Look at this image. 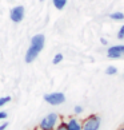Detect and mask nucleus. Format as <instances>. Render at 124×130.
<instances>
[{
    "instance_id": "nucleus-1",
    "label": "nucleus",
    "mask_w": 124,
    "mask_h": 130,
    "mask_svg": "<svg viewBox=\"0 0 124 130\" xmlns=\"http://www.w3.org/2000/svg\"><path fill=\"white\" fill-rule=\"evenodd\" d=\"M44 42H45V38L43 34H37V35H35L31 39V44L26 52V62L27 63H32L39 56L43 47H44Z\"/></svg>"
},
{
    "instance_id": "nucleus-2",
    "label": "nucleus",
    "mask_w": 124,
    "mask_h": 130,
    "mask_svg": "<svg viewBox=\"0 0 124 130\" xmlns=\"http://www.w3.org/2000/svg\"><path fill=\"white\" fill-rule=\"evenodd\" d=\"M59 122V115L56 113H49L47 117H44L40 121L39 129L40 130H55Z\"/></svg>"
},
{
    "instance_id": "nucleus-3",
    "label": "nucleus",
    "mask_w": 124,
    "mask_h": 130,
    "mask_svg": "<svg viewBox=\"0 0 124 130\" xmlns=\"http://www.w3.org/2000/svg\"><path fill=\"white\" fill-rule=\"evenodd\" d=\"M100 123H102V119H100L99 115L92 114L83 121L82 127H83V130H99Z\"/></svg>"
},
{
    "instance_id": "nucleus-4",
    "label": "nucleus",
    "mask_w": 124,
    "mask_h": 130,
    "mask_svg": "<svg viewBox=\"0 0 124 130\" xmlns=\"http://www.w3.org/2000/svg\"><path fill=\"white\" fill-rule=\"evenodd\" d=\"M44 101L52 106H58L65 102V95L63 93H49L44 95Z\"/></svg>"
},
{
    "instance_id": "nucleus-5",
    "label": "nucleus",
    "mask_w": 124,
    "mask_h": 130,
    "mask_svg": "<svg viewBox=\"0 0 124 130\" xmlns=\"http://www.w3.org/2000/svg\"><path fill=\"white\" fill-rule=\"evenodd\" d=\"M9 18L13 23H20L23 19H24V7L23 6H16L11 9V13H9Z\"/></svg>"
},
{
    "instance_id": "nucleus-6",
    "label": "nucleus",
    "mask_w": 124,
    "mask_h": 130,
    "mask_svg": "<svg viewBox=\"0 0 124 130\" xmlns=\"http://www.w3.org/2000/svg\"><path fill=\"white\" fill-rule=\"evenodd\" d=\"M107 55H108V58H111V59H117V58H120L121 55H124V46L109 47L108 51H107Z\"/></svg>"
},
{
    "instance_id": "nucleus-7",
    "label": "nucleus",
    "mask_w": 124,
    "mask_h": 130,
    "mask_svg": "<svg viewBox=\"0 0 124 130\" xmlns=\"http://www.w3.org/2000/svg\"><path fill=\"white\" fill-rule=\"evenodd\" d=\"M65 123H67V127H68V130H83L82 123H80L76 118H69Z\"/></svg>"
},
{
    "instance_id": "nucleus-8",
    "label": "nucleus",
    "mask_w": 124,
    "mask_h": 130,
    "mask_svg": "<svg viewBox=\"0 0 124 130\" xmlns=\"http://www.w3.org/2000/svg\"><path fill=\"white\" fill-rule=\"evenodd\" d=\"M52 3L56 9H63L67 6V0H52Z\"/></svg>"
},
{
    "instance_id": "nucleus-9",
    "label": "nucleus",
    "mask_w": 124,
    "mask_h": 130,
    "mask_svg": "<svg viewBox=\"0 0 124 130\" xmlns=\"http://www.w3.org/2000/svg\"><path fill=\"white\" fill-rule=\"evenodd\" d=\"M109 18L113 19V20H123V19H124V13H121V12H113V13L109 15Z\"/></svg>"
},
{
    "instance_id": "nucleus-10",
    "label": "nucleus",
    "mask_w": 124,
    "mask_h": 130,
    "mask_svg": "<svg viewBox=\"0 0 124 130\" xmlns=\"http://www.w3.org/2000/svg\"><path fill=\"white\" fill-rule=\"evenodd\" d=\"M117 73V69L115 66H108L107 67V70H106V74L107 75H115Z\"/></svg>"
},
{
    "instance_id": "nucleus-11",
    "label": "nucleus",
    "mask_w": 124,
    "mask_h": 130,
    "mask_svg": "<svg viewBox=\"0 0 124 130\" xmlns=\"http://www.w3.org/2000/svg\"><path fill=\"white\" fill-rule=\"evenodd\" d=\"M61 60H63V54H60V52H59V54H56V55L54 56V59H52V63H54V64H59Z\"/></svg>"
},
{
    "instance_id": "nucleus-12",
    "label": "nucleus",
    "mask_w": 124,
    "mask_h": 130,
    "mask_svg": "<svg viewBox=\"0 0 124 130\" xmlns=\"http://www.w3.org/2000/svg\"><path fill=\"white\" fill-rule=\"evenodd\" d=\"M8 102H11V97L9 95H6V97H0V107L4 105H7Z\"/></svg>"
},
{
    "instance_id": "nucleus-13",
    "label": "nucleus",
    "mask_w": 124,
    "mask_h": 130,
    "mask_svg": "<svg viewBox=\"0 0 124 130\" xmlns=\"http://www.w3.org/2000/svg\"><path fill=\"white\" fill-rule=\"evenodd\" d=\"M55 130H68V127H67V123L65 122H60L58 126L55 127Z\"/></svg>"
},
{
    "instance_id": "nucleus-14",
    "label": "nucleus",
    "mask_w": 124,
    "mask_h": 130,
    "mask_svg": "<svg viewBox=\"0 0 124 130\" xmlns=\"http://www.w3.org/2000/svg\"><path fill=\"white\" fill-rule=\"evenodd\" d=\"M117 38H119V39H124V26L120 27V30H119V34H117Z\"/></svg>"
},
{
    "instance_id": "nucleus-15",
    "label": "nucleus",
    "mask_w": 124,
    "mask_h": 130,
    "mask_svg": "<svg viewBox=\"0 0 124 130\" xmlns=\"http://www.w3.org/2000/svg\"><path fill=\"white\" fill-rule=\"evenodd\" d=\"M73 111H75V114H82V111H83V107H82V106H75Z\"/></svg>"
},
{
    "instance_id": "nucleus-16",
    "label": "nucleus",
    "mask_w": 124,
    "mask_h": 130,
    "mask_svg": "<svg viewBox=\"0 0 124 130\" xmlns=\"http://www.w3.org/2000/svg\"><path fill=\"white\" fill-rule=\"evenodd\" d=\"M8 127V122H3V123H0V130H6Z\"/></svg>"
},
{
    "instance_id": "nucleus-17",
    "label": "nucleus",
    "mask_w": 124,
    "mask_h": 130,
    "mask_svg": "<svg viewBox=\"0 0 124 130\" xmlns=\"http://www.w3.org/2000/svg\"><path fill=\"white\" fill-rule=\"evenodd\" d=\"M7 118V113L6 111H0V121H3V119Z\"/></svg>"
},
{
    "instance_id": "nucleus-18",
    "label": "nucleus",
    "mask_w": 124,
    "mask_h": 130,
    "mask_svg": "<svg viewBox=\"0 0 124 130\" xmlns=\"http://www.w3.org/2000/svg\"><path fill=\"white\" fill-rule=\"evenodd\" d=\"M100 42H102L103 44H107V40H106V39H103V38H102V39H100Z\"/></svg>"
},
{
    "instance_id": "nucleus-19",
    "label": "nucleus",
    "mask_w": 124,
    "mask_h": 130,
    "mask_svg": "<svg viewBox=\"0 0 124 130\" xmlns=\"http://www.w3.org/2000/svg\"><path fill=\"white\" fill-rule=\"evenodd\" d=\"M119 130H124V126H123V127H120V129H119Z\"/></svg>"
},
{
    "instance_id": "nucleus-20",
    "label": "nucleus",
    "mask_w": 124,
    "mask_h": 130,
    "mask_svg": "<svg viewBox=\"0 0 124 130\" xmlns=\"http://www.w3.org/2000/svg\"><path fill=\"white\" fill-rule=\"evenodd\" d=\"M40 2H44V0H40Z\"/></svg>"
}]
</instances>
